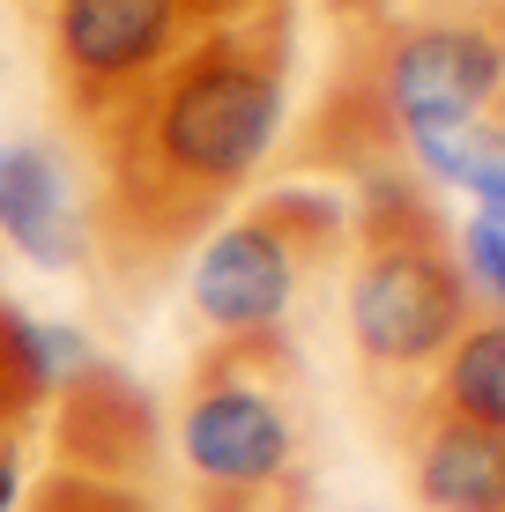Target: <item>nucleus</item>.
Returning a JSON list of instances; mask_svg holds the SVG:
<instances>
[{"label":"nucleus","instance_id":"423d86ee","mask_svg":"<svg viewBox=\"0 0 505 512\" xmlns=\"http://www.w3.org/2000/svg\"><path fill=\"white\" fill-rule=\"evenodd\" d=\"M30 23L45 45L52 104L75 141H90L134 90H149L194 45L186 0H30Z\"/></svg>","mask_w":505,"mask_h":512},{"label":"nucleus","instance_id":"f257e3e1","mask_svg":"<svg viewBox=\"0 0 505 512\" xmlns=\"http://www.w3.org/2000/svg\"><path fill=\"white\" fill-rule=\"evenodd\" d=\"M290 119V8L194 45L119 104L90 149V275L112 305H149L194 245L260 186Z\"/></svg>","mask_w":505,"mask_h":512},{"label":"nucleus","instance_id":"dca6fc26","mask_svg":"<svg viewBox=\"0 0 505 512\" xmlns=\"http://www.w3.org/2000/svg\"><path fill=\"white\" fill-rule=\"evenodd\" d=\"M23 490H30V453L23 438H0V512L23 505Z\"/></svg>","mask_w":505,"mask_h":512},{"label":"nucleus","instance_id":"9d476101","mask_svg":"<svg viewBox=\"0 0 505 512\" xmlns=\"http://www.w3.org/2000/svg\"><path fill=\"white\" fill-rule=\"evenodd\" d=\"M409 171L431 193H461L476 216L505 223V134L491 119H468V127H431L409 141Z\"/></svg>","mask_w":505,"mask_h":512},{"label":"nucleus","instance_id":"6e6552de","mask_svg":"<svg viewBox=\"0 0 505 512\" xmlns=\"http://www.w3.org/2000/svg\"><path fill=\"white\" fill-rule=\"evenodd\" d=\"M387 453L402 461L409 512H505V438L416 409L387 431Z\"/></svg>","mask_w":505,"mask_h":512},{"label":"nucleus","instance_id":"7ed1b4c3","mask_svg":"<svg viewBox=\"0 0 505 512\" xmlns=\"http://www.w3.org/2000/svg\"><path fill=\"white\" fill-rule=\"evenodd\" d=\"M350 253H342V342H350L364 409L379 438L424 401L439 357L468 334L476 305L454 260V216L416 171H379L350 186Z\"/></svg>","mask_w":505,"mask_h":512},{"label":"nucleus","instance_id":"a211bd4d","mask_svg":"<svg viewBox=\"0 0 505 512\" xmlns=\"http://www.w3.org/2000/svg\"><path fill=\"white\" fill-rule=\"evenodd\" d=\"M483 119H491V127H498V134H505V90H498V97H491V112H483Z\"/></svg>","mask_w":505,"mask_h":512},{"label":"nucleus","instance_id":"f8f14e48","mask_svg":"<svg viewBox=\"0 0 505 512\" xmlns=\"http://www.w3.org/2000/svg\"><path fill=\"white\" fill-rule=\"evenodd\" d=\"M15 512H179V483L164 475H112V468H67L45 461V475L23 490Z\"/></svg>","mask_w":505,"mask_h":512},{"label":"nucleus","instance_id":"4468645a","mask_svg":"<svg viewBox=\"0 0 505 512\" xmlns=\"http://www.w3.org/2000/svg\"><path fill=\"white\" fill-rule=\"evenodd\" d=\"M335 30L357 23H505V0H320Z\"/></svg>","mask_w":505,"mask_h":512},{"label":"nucleus","instance_id":"39448f33","mask_svg":"<svg viewBox=\"0 0 505 512\" xmlns=\"http://www.w3.org/2000/svg\"><path fill=\"white\" fill-rule=\"evenodd\" d=\"M350 253V193L342 186H268L238 201L186 260V320L216 334H290L320 312Z\"/></svg>","mask_w":505,"mask_h":512},{"label":"nucleus","instance_id":"0eeeda50","mask_svg":"<svg viewBox=\"0 0 505 512\" xmlns=\"http://www.w3.org/2000/svg\"><path fill=\"white\" fill-rule=\"evenodd\" d=\"M0 245L38 275H90V179L52 134H0Z\"/></svg>","mask_w":505,"mask_h":512},{"label":"nucleus","instance_id":"ddd939ff","mask_svg":"<svg viewBox=\"0 0 505 512\" xmlns=\"http://www.w3.org/2000/svg\"><path fill=\"white\" fill-rule=\"evenodd\" d=\"M454 260H461V282H468V305L476 320H505V223L491 216H468L454 223Z\"/></svg>","mask_w":505,"mask_h":512},{"label":"nucleus","instance_id":"f03ea898","mask_svg":"<svg viewBox=\"0 0 505 512\" xmlns=\"http://www.w3.org/2000/svg\"><path fill=\"white\" fill-rule=\"evenodd\" d=\"M505 90V23H357L335 30L327 82L312 97L290 171H327L357 186L409 171V141L431 127H468Z\"/></svg>","mask_w":505,"mask_h":512},{"label":"nucleus","instance_id":"20e7f679","mask_svg":"<svg viewBox=\"0 0 505 512\" xmlns=\"http://www.w3.org/2000/svg\"><path fill=\"white\" fill-rule=\"evenodd\" d=\"M179 512H305L320 475V394L290 334L194 349L164 423Z\"/></svg>","mask_w":505,"mask_h":512},{"label":"nucleus","instance_id":"1a4fd4ad","mask_svg":"<svg viewBox=\"0 0 505 512\" xmlns=\"http://www.w3.org/2000/svg\"><path fill=\"white\" fill-rule=\"evenodd\" d=\"M104 349L67 320H38L15 297H0V438H23L52 409L75 372H90Z\"/></svg>","mask_w":505,"mask_h":512},{"label":"nucleus","instance_id":"2eb2a0df","mask_svg":"<svg viewBox=\"0 0 505 512\" xmlns=\"http://www.w3.org/2000/svg\"><path fill=\"white\" fill-rule=\"evenodd\" d=\"M268 8H290V0H186V23L194 30H231V23H253Z\"/></svg>","mask_w":505,"mask_h":512},{"label":"nucleus","instance_id":"f3484780","mask_svg":"<svg viewBox=\"0 0 505 512\" xmlns=\"http://www.w3.org/2000/svg\"><path fill=\"white\" fill-rule=\"evenodd\" d=\"M305 512H402V505H305Z\"/></svg>","mask_w":505,"mask_h":512},{"label":"nucleus","instance_id":"9b49d317","mask_svg":"<svg viewBox=\"0 0 505 512\" xmlns=\"http://www.w3.org/2000/svg\"><path fill=\"white\" fill-rule=\"evenodd\" d=\"M424 409L505 438V320H468V334L439 357L424 386Z\"/></svg>","mask_w":505,"mask_h":512}]
</instances>
